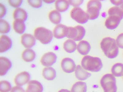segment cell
<instances>
[{
	"label": "cell",
	"instance_id": "obj_1",
	"mask_svg": "<svg viewBox=\"0 0 123 92\" xmlns=\"http://www.w3.org/2000/svg\"><path fill=\"white\" fill-rule=\"evenodd\" d=\"M101 47L107 58L113 59L118 55L119 49L115 39L108 37L103 38L100 43Z\"/></svg>",
	"mask_w": 123,
	"mask_h": 92
},
{
	"label": "cell",
	"instance_id": "obj_2",
	"mask_svg": "<svg viewBox=\"0 0 123 92\" xmlns=\"http://www.w3.org/2000/svg\"><path fill=\"white\" fill-rule=\"evenodd\" d=\"M81 65L84 69L93 72H99L103 66L101 60L100 58L89 55L85 56L83 58Z\"/></svg>",
	"mask_w": 123,
	"mask_h": 92
},
{
	"label": "cell",
	"instance_id": "obj_3",
	"mask_svg": "<svg viewBox=\"0 0 123 92\" xmlns=\"http://www.w3.org/2000/svg\"><path fill=\"white\" fill-rule=\"evenodd\" d=\"M100 84L104 92H117L116 79L112 74H107L103 76Z\"/></svg>",
	"mask_w": 123,
	"mask_h": 92
},
{
	"label": "cell",
	"instance_id": "obj_4",
	"mask_svg": "<svg viewBox=\"0 0 123 92\" xmlns=\"http://www.w3.org/2000/svg\"><path fill=\"white\" fill-rule=\"evenodd\" d=\"M34 35L42 43L47 44L51 42L53 38L51 31L43 27H38L34 31Z\"/></svg>",
	"mask_w": 123,
	"mask_h": 92
},
{
	"label": "cell",
	"instance_id": "obj_5",
	"mask_svg": "<svg viewBox=\"0 0 123 92\" xmlns=\"http://www.w3.org/2000/svg\"><path fill=\"white\" fill-rule=\"evenodd\" d=\"M101 7V3L100 1L92 0L89 1L87 5L86 11L89 19L93 20L97 18Z\"/></svg>",
	"mask_w": 123,
	"mask_h": 92
},
{
	"label": "cell",
	"instance_id": "obj_6",
	"mask_svg": "<svg viewBox=\"0 0 123 92\" xmlns=\"http://www.w3.org/2000/svg\"><path fill=\"white\" fill-rule=\"evenodd\" d=\"M86 34L85 29L82 26L78 25L74 27H68L66 37L75 41L81 40Z\"/></svg>",
	"mask_w": 123,
	"mask_h": 92
},
{
	"label": "cell",
	"instance_id": "obj_7",
	"mask_svg": "<svg viewBox=\"0 0 123 92\" xmlns=\"http://www.w3.org/2000/svg\"><path fill=\"white\" fill-rule=\"evenodd\" d=\"M70 15L72 19L80 24L85 23L89 19L86 12L80 7L73 8L71 11Z\"/></svg>",
	"mask_w": 123,
	"mask_h": 92
},
{
	"label": "cell",
	"instance_id": "obj_8",
	"mask_svg": "<svg viewBox=\"0 0 123 92\" xmlns=\"http://www.w3.org/2000/svg\"><path fill=\"white\" fill-rule=\"evenodd\" d=\"M62 68L64 72L66 73H73L75 71L76 65L72 59L70 58H65L61 61Z\"/></svg>",
	"mask_w": 123,
	"mask_h": 92
},
{
	"label": "cell",
	"instance_id": "obj_9",
	"mask_svg": "<svg viewBox=\"0 0 123 92\" xmlns=\"http://www.w3.org/2000/svg\"><path fill=\"white\" fill-rule=\"evenodd\" d=\"M57 58L55 54L52 52H48L43 55L40 62L44 66H51L55 63Z\"/></svg>",
	"mask_w": 123,
	"mask_h": 92
},
{
	"label": "cell",
	"instance_id": "obj_10",
	"mask_svg": "<svg viewBox=\"0 0 123 92\" xmlns=\"http://www.w3.org/2000/svg\"><path fill=\"white\" fill-rule=\"evenodd\" d=\"M30 79L29 73L24 71L17 74L14 79V82L18 86H22L29 82Z\"/></svg>",
	"mask_w": 123,
	"mask_h": 92
},
{
	"label": "cell",
	"instance_id": "obj_11",
	"mask_svg": "<svg viewBox=\"0 0 123 92\" xmlns=\"http://www.w3.org/2000/svg\"><path fill=\"white\" fill-rule=\"evenodd\" d=\"M68 27L62 24H59L56 26L53 30L54 36L57 39H61L67 36Z\"/></svg>",
	"mask_w": 123,
	"mask_h": 92
},
{
	"label": "cell",
	"instance_id": "obj_12",
	"mask_svg": "<svg viewBox=\"0 0 123 92\" xmlns=\"http://www.w3.org/2000/svg\"><path fill=\"white\" fill-rule=\"evenodd\" d=\"M11 39L6 35H2L0 38V52L3 53L9 50L12 46Z\"/></svg>",
	"mask_w": 123,
	"mask_h": 92
},
{
	"label": "cell",
	"instance_id": "obj_13",
	"mask_svg": "<svg viewBox=\"0 0 123 92\" xmlns=\"http://www.w3.org/2000/svg\"><path fill=\"white\" fill-rule=\"evenodd\" d=\"M122 19L115 15H111L107 17L105 22V26L109 29H113L117 28Z\"/></svg>",
	"mask_w": 123,
	"mask_h": 92
},
{
	"label": "cell",
	"instance_id": "obj_14",
	"mask_svg": "<svg viewBox=\"0 0 123 92\" xmlns=\"http://www.w3.org/2000/svg\"><path fill=\"white\" fill-rule=\"evenodd\" d=\"M12 66L11 62L7 58L4 57L0 58V75H6Z\"/></svg>",
	"mask_w": 123,
	"mask_h": 92
},
{
	"label": "cell",
	"instance_id": "obj_15",
	"mask_svg": "<svg viewBox=\"0 0 123 92\" xmlns=\"http://www.w3.org/2000/svg\"><path fill=\"white\" fill-rule=\"evenodd\" d=\"M21 42L25 48H31L36 44V40L32 35L25 34L21 36Z\"/></svg>",
	"mask_w": 123,
	"mask_h": 92
},
{
	"label": "cell",
	"instance_id": "obj_16",
	"mask_svg": "<svg viewBox=\"0 0 123 92\" xmlns=\"http://www.w3.org/2000/svg\"><path fill=\"white\" fill-rule=\"evenodd\" d=\"M43 87L41 83L36 80L29 82L26 92H42Z\"/></svg>",
	"mask_w": 123,
	"mask_h": 92
},
{
	"label": "cell",
	"instance_id": "obj_17",
	"mask_svg": "<svg viewBox=\"0 0 123 92\" xmlns=\"http://www.w3.org/2000/svg\"><path fill=\"white\" fill-rule=\"evenodd\" d=\"M75 75L79 80L83 81L89 78L91 74L84 70L80 65H78L75 69Z\"/></svg>",
	"mask_w": 123,
	"mask_h": 92
},
{
	"label": "cell",
	"instance_id": "obj_18",
	"mask_svg": "<svg viewBox=\"0 0 123 92\" xmlns=\"http://www.w3.org/2000/svg\"><path fill=\"white\" fill-rule=\"evenodd\" d=\"M91 49L90 45L86 40H82L79 42L77 46L78 52L83 55H87Z\"/></svg>",
	"mask_w": 123,
	"mask_h": 92
},
{
	"label": "cell",
	"instance_id": "obj_19",
	"mask_svg": "<svg viewBox=\"0 0 123 92\" xmlns=\"http://www.w3.org/2000/svg\"><path fill=\"white\" fill-rule=\"evenodd\" d=\"M13 16L14 19L16 20L25 22L27 19V14L25 10L20 8H18L14 11Z\"/></svg>",
	"mask_w": 123,
	"mask_h": 92
},
{
	"label": "cell",
	"instance_id": "obj_20",
	"mask_svg": "<svg viewBox=\"0 0 123 92\" xmlns=\"http://www.w3.org/2000/svg\"><path fill=\"white\" fill-rule=\"evenodd\" d=\"M43 75L48 80H52L55 78L56 74L55 69L51 67L45 68L43 70Z\"/></svg>",
	"mask_w": 123,
	"mask_h": 92
},
{
	"label": "cell",
	"instance_id": "obj_21",
	"mask_svg": "<svg viewBox=\"0 0 123 92\" xmlns=\"http://www.w3.org/2000/svg\"><path fill=\"white\" fill-rule=\"evenodd\" d=\"M108 14L109 16L115 15L123 18V3L119 6H116L111 8L108 10Z\"/></svg>",
	"mask_w": 123,
	"mask_h": 92
},
{
	"label": "cell",
	"instance_id": "obj_22",
	"mask_svg": "<svg viewBox=\"0 0 123 92\" xmlns=\"http://www.w3.org/2000/svg\"><path fill=\"white\" fill-rule=\"evenodd\" d=\"M36 57V54L31 49H27L23 51L22 58L24 61L30 62L34 61Z\"/></svg>",
	"mask_w": 123,
	"mask_h": 92
},
{
	"label": "cell",
	"instance_id": "obj_23",
	"mask_svg": "<svg viewBox=\"0 0 123 92\" xmlns=\"http://www.w3.org/2000/svg\"><path fill=\"white\" fill-rule=\"evenodd\" d=\"M63 48L66 52L69 53L75 51L77 48V44L74 40L69 39L63 44Z\"/></svg>",
	"mask_w": 123,
	"mask_h": 92
},
{
	"label": "cell",
	"instance_id": "obj_24",
	"mask_svg": "<svg viewBox=\"0 0 123 92\" xmlns=\"http://www.w3.org/2000/svg\"><path fill=\"white\" fill-rule=\"evenodd\" d=\"M48 17L50 21L55 24L60 23L61 21V14L56 10H54L50 12L49 14Z\"/></svg>",
	"mask_w": 123,
	"mask_h": 92
},
{
	"label": "cell",
	"instance_id": "obj_25",
	"mask_svg": "<svg viewBox=\"0 0 123 92\" xmlns=\"http://www.w3.org/2000/svg\"><path fill=\"white\" fill-rule=\"evenodd\" d=\"M70 5L69 0H57L55 3L56 9L58 12H65L68 8Z\"/></svg>",
	"mask_w": 123,
	"mask_h": 92
},
{
	"label": "cell",
	"instance_id": "obj_26",
	"mask_svg": "<svg viewBox=\"0 0 123 92\" xmlns=\"http://www.w3.org/2000/svg\"><path fill=\"white\" fill-rule=\"evenodd\" d=\"M14 30L17 33L22 34L26 29V26L24 22L15 20L13 23Z\"/></svg>",
	"mask_w": 123,
	"mask_h": 92
},
{
	"label": "cell",
	"instance_id": "obj_27",
	"mask_svg": "<svg viewBox=\"0 0 123 92\" xmlns=\"http://www.w3.org/2000/svg\"><path fill=\"white\" fill-rule=\"evenodd\" d=\"M111 73L114 76L119 77L123 75V64L121 63H115L111 69Z\"/></svg>",
	"mask_w": 123,
	"mask_h": 92
},
{
	"label": "cell",
	"instance_id": "obj_28",
	"mask_svg": "<svg viewBox=\"0 0 123 92\" xmlns=\"http://www.w3.org/2000/svg\"><path fill=\"white\" fill-rule=\"evenodd\" d=\"M87 87L86 83L81 81L76 83L71 88V92H86Z\"/></svg>",
	"mask_w": 123,
	"mask_h": 92
},
{
	"label": "cell",
	"instance_id": "obj_29",
	"mask_svg": "<svg viewBox=\"0 0 123 92\" xmlns=\"http://www.w3.org/2000/svg\"><path fill=\"white\" fill-rule=\"evenodd\" d=\"M10 30L9 23L4 19L0 20V33L1 34H7Z\"/></svg>",
	"mask_w": 123,
	"mask_h": 92
},
{
	"label": "cell",
	"instance_id": "obj_30",
	"mask_svg": "<svg viewBox=\"0 0 123 92\" xmlns=\"http://www.w3.org/2000/svg\"><path fill=\"white\" fill-rule=\"evenodd\" d=\"M12 86L9 82L6 80L1 81L0 82V91L9 92L11 90Z\"/></svg>",
	"mask_w": 123,
	"mask_h": 92
},
{
	"label": "cell",
	"instance_id": "obj_31",
	"mask_svg": "<svg viewBox=\"0 0 123 92\" xmlns=\"http://www.w3.org/2000/svg\"><path fill=\"white\" fill-rule=\"evenodd\" d=\"M27 2L30 5L35 8H39L42 5V0H28Z\"/></svg>",
	"mask_w": 123,
	"mask_h": 92
},
{
	"label": "cell",
	"instance_id": "obj_32",
	"mask_svg": "<svg viewBox=\"0 0 123 92\" xmlns=\"http://www.w3.org/2000/svg\"><path fill=\"white\" fill-rule=\"evenodd\" d=\"M116 43L119 47L123 49V33L117 36L116 40Z\"/></svg>",
	"mask_w": 123,
	"mask_h": 92
},
{
	"label": "cell",
	"instance_id": "obj_33",
	"mask_svg": "<svg viewBox=\"0 0 123 92\" xmlns=\"http://www.w3.org/2000/svg\"><path fill=\"white\" fill-rule=\"evenodd\" d=\"M22 0H9L10 5L14 7H19L21 5Z\"/></svg>",
	"mask_w": 123,
	"mask_h": 92
},
{
	"label": "cell",
	"instance_id": "obj_34",
	"mask_svg": "<svg viewBox=\"0 0 123 92\" xmlns=\"http://www.w3.org/2000/svg\"><path fill=\"white\" fill-rule=\"evenodd\" d=\"M6 12V7L2 4H0V17L1 18L5 15Z\"/></svg>",
	"mask_w": 123,
	"mask_h": 92
},
{
	"label": "cell",
	"instance_id": "obj_35",
	"mask_svg": "<svg viewBox=\"0 0 123 92\" xmlns=\"http://www.w3.org/2000/svg\"><path fill=\"white\" fill-rule=\"evenodd\" d=\"M83 0H69L70 4L74 6H78L83 3Z\"/></svg>",
	"mask_w": 123,
	"mask_h": 92
},
{
	"label": "cell",
	"instance_id": "obj_36",
	"mask_svg": "<svg viewBox=\"0 0 123 92\" xmlns=\"http://www.w3.org/2000/svg\"><path fill=\"white\" fill-rule=\"evenodd\" d=\"M11 92H25L24 89L20 86H15L12 89Z\"/></svg>",
	"mask_w": 123,
	"mask_h": 92
},
{
	"label": "cell",
	"instance_id": "obj_37",
	"mask_svg": "<svg viewBox=\"0 0 123 92\" xmlns=\"http://www.w3.org/2000/svg\"><path fill=\"white\" fill-rule=\"evenodd\" d=\"M111 1L112 3L116 5V6H119L123 3V0H111Z\"/></svg>",
	"mask_w": 123,
	"mask_h": 92
},
{
	"label": "cell",
	"instance_id": "obj_38",
	"mask_svg": "<svg viewBox=\"0 0 123 92\" xmlns=\"http://www.w3.org/2000/svg\"><path fill=\"white\" fill-rule=\"evenodd\" d=\"M58 92H71L70 91L67 89H62L59 91Z\"/></svg>",
	"mask_w": 123,
	"mask_h": 92
}]
</instances>
